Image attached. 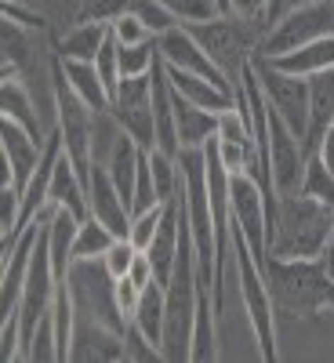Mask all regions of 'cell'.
<instances>
[{"label": "cell", "instance_id": "cell-7", "mask_svg": "<svg viewBox=\"0 0 334 363\" xmlns=\"http://www.w3.org/2000/svg\"><path fill=\"white\" fill-rule=\"evenodd\" d=\"M330 33H334V0H301V4L287 8L265 29V37H262L255 55L277 58V55H287L301 44L330 37Z\"/></svg>", "mask_w": 334, "mask_h": 363}, {"label": "cell", "instance_id": "cell-33", "mask_svg": "<svg viewBox=\"0 0 334 363\" xmlns=\"http://www.w3.org/2000/svg\"><path fill=\"white\" fill-rule=\"evenodd\" d=\"M160 4L186 26V22H204V18H215L218 11V0H160Z\"/></svg>", "mask_w": 334, "mask_h": 363}, {"label": "cell", "instance_id": "cell-29", "mask_svg": "<svg viewBox=\"0 0 334 363\" xmlns=\"http://www.w3.org/2000/svg\"><path fill=\"white\" fill-rule=\"evenodd\" d=\"M22 359H29V363H62V359H58V327H55V313H48V316L37 323L33 338H29L26 349H22Z\"/></svg>", "mask_w": 334, "mask_h": 363}, {"label": "cell", "instance_id": "cell-10", "mask_svg": "<svg viewBox=\"0 0 334 363\" xmlns=\"http://www.w3.org/2000/svg\"><path fill=\"white\" fill-rule=\"evenodd\" d=\"M251 66H255L258 84L265 91V102L277 109L301 138H306V131H309V77L284 73V69H277L262 55L251 58Z\"/></svg>", "mask_w": 334, "mask_h": 363}, {"label": "cell", "instance_id": "cell-26", "mask_svg": "<svg viewBox=\"0 0 334 363\" xmlns=\"http://www.w3.org/2000/svg\"><path fill=\"white\" fill-rule=\"evenodd\" d=\"M33 29H26L11 18L0 22V48H4V77H18V69L29 62L33 55Z\"/></svg>", "mask_w": 334, "mask_h": 363}, {"label": "cell", "instance_id": "cell-20", "mask_svg": "<svg viewBox=\"0 0 334 363\" xmlns=\"http://www.w3.org/2000/svg\"><path fill=\"white\" fill-rule=\"evenodd\" d=\"M0 116L15 120V124H22L29 135H37L40 142H48L51 131H44V120L33 106V99H29V91L18 77H0Z\"/></svg>", "mask_w": 334, "mask_h": 363}, {"label": "cell", "instance_id": "cell-1", "mask_svg": "<svg viewBox=\"0 0 334 363\" xmlns=\"http://www.w3.org/2000/svg\"><path fill=\"white\" fill-rule=\"evenodd\" d=\"M265 280L280 316L334 313V269L327 258H265Z\"/></svg>", "mask_w": 334, "mask_h": 363}, {"label": "cell", "instance_id": "cell-16", "mask_svg": "<svg viewBox=\"0 0 334 363\" xmlns=\"http://www.w3.org/2000/svg\"><path fill=\"white\" fill-rule=\"evenodd\" d=\"M164 69H167L171 87L178 91L182 99H189V102H196V106H204V109H211V113H226V109L236 106V91L218 87L215 80H207V77H200V73L174 69V66H167V62H164Z\"/></svg>", "mask_w": 334, "mask_h": 363}, {"label": "cell", "instance_id": "cell-6", "mask_svg": "<svg viewBox=\"0 0 334 363\" xmlns=\"http://www.w3.org/2000/svg\"><path fill=\"white\" fill-rule=\"evenodd\" d=\"M66 284L73 294L77 316H91V320L120 330V335L128 330L131 320L116 306V277L106 269L102 258H77L66 272Z\"/></svg>", "mask_w": 334, "mask_h": 363}, {"label": "cell", "instance_id": "cell-27", "mask_svg": "<svg viewBox=\"0 0 334 363\" xmlns=\"http://www.w3.org/2000/svg\"><path fill=\"white\" fill-rule=\"evenodd\" d=\"M131 323L142 330L149 342L160 345V335H164V284L160 280H153V284L142 291V301H138Z\"/></svg>", "mask_w": 334, "mask_h": 363}, {"label": "cell", "instance_id": "cell-17", "mask_svg": "<svg viewBox=\"0 0 334 363\" xmlns=\"http://www.w3.org/2000/svg\"><path fill=\"white\" fill-rule=\"evenodd\" d=\"M171 102H174V124H178L182 149H204L211 135H218V113L182 99L174 87H171Z\"/></svg>", "mask_w": 334, "mask_h": 363}, {"label": "cell", "instance_id": "cell-8", "mask_svg": "<svg viewBox=\"0 0 334 363\" xmlns=\"http://www.w3.org/2000/svg\"><path fill=\"white\" fill-rule=\"evenodd\" d=\"M229 222L244 233L247 247L255 251V258L265 269V258H269V207H265L262 186L247 171L229 178Z\"/></svg>", "mask_w": 334, "mask_h": 363}, {"label": "cell", "instance_id": "cell-14", "mask_svg": "<svg viewBox=\"0 0 334 363\" xmlns=\"http://www.w3.org/2000/svg\"><path fill=\"white\" fill-rule=\"evenodd\" d=\"M73 363H116L124 359V335L91 316H77L73 323V345H69Z\"/></svg>", "mask_w": 334, "mask_h": 363}, {"label": "cell", "instance_id": "cell-35", "mask_svg": "<svg viewBox=\"0 0 334 363\" xmlns=\"http://www.w3.org/2000/svg\"><path fill=\"white\" fill-rule=\"evenodd\" d=\"M128 11V0H80L77 22H113Z\"/></svg>", "mask_w": 334, "mask_h": 363}, {"label": "cell", "instance_id": "cell-37", "mask_svg": "<svg viewBox=\"0 0 334 363\" xmlns=\"http://www.w3.org/2000/svg\"><path fill=\"white\" fill-rule=\"evenodd\" d=\"M95 69H99L102 84L109 87V95H116V84H120V44L113 40V33H109V40L102 44L99 58H95Z\"/></svg>", "mask_w": 334, "mask_h": 363}, {"label": "cell", "instance_id": "cell-34", "mask_svg": "<svg viewBox=\"0 0 334 363\" xmlns=\"http://www.w3.org/2000/svg\"><path fill=\"white\" fill-rule=\"evenodd\" d=\"M164 211L167 203H157V207H149V211H138V215H131V244L135 247H149V240L157 236L160 222H164Z\"/></svg>", "mask_w": 334, "mask_h": 363}, {"label": "cell", "instance_id": "cell-31", "mask_svg": "<svg viewBox=\"0 0 334 363\" xmlns=\"http://www.w3.org/2000/svg\"><path fill=\"white\" fill-rule=\"evenodd\" d=\"M128 15H135L138 22H145V29L153 37H160V33H167V29H174V26H182L160 0H128Z\"/></svg>", "mask_w": 334, "mask_h": 363}, {"label": "cell", "instance_id": "cell-3", "mask_svg": "<svg viewBox=\"0 0 334 363\" xmlns=\"http://www.w3.org/2000/svg\"><path fill=\"white\" fill-rule=\"evenodd\" d=\"M229 236H233V262H236V291H240L244 313L251 320L255 342H258V356L265 363H277L280 359V345H277V316L280 313H277V306H272L265 269L255 258V251L247 247L244 233H240L233 222H229Z\"/></svg>", "mask_w": 334, "mask_h": 363}, {"label": "cell", "instance_id": "cell-28", "mask_svg": "<svg viewBox=\"0 0 334 363\" xmlns=\"http://www.w3.org/2000/svg\"><path fill=\"white\" fill-rule=\"evenodd\" d=\"M116 233L106 225V222H99L95 215H87L84 222H80V229H77V244H73V262L77 258H106V251L116 244Z\"/></svg>", "mask_w": 334, "mask_h": 363}, {"label": "cell", "instance_id": "cell-15", "mask_svg": "<svg viewBox=\"0 0 334 363\" xmlns=\"http://www.w3.org/2000/svg\"><path fill=\"white\" fill-rule=\"evenodd\" d=\"M87 211L99 222H106L116 236H131V203L120 196L116 182L109 178L106 164H99V160H95V171H91V182H87Z\"/></svg>", "mask_w": 334, "mask_h": 363}, {"label": "cell", "instance_id": "cell-25", "mask_svg": "<svg viewBox=\"0 0 334 363\" xmlns=\"http://www.w3.org/2000/svg\"><path fill=\"white\" fill-rule=\"evenodd\" d=\"M62 69H66L69 87L91 106V113H113V95H109V87L102 84L95 62H66L62 58Z\"/></svg>", "mask_w": 334, "mask_h": 363}, {"label": "cell", "instance_id": "cell-32", "mask_svg": "<svg viewBox=\"0 0 334 363\" xmlns=\"http://www.w3.org/2000/svg\"><path fill=\"white\" fill-rule=\"evenodd\" d=\"M164 352L157 342H149L135 323H128L124 330V363H160Z\"/></svg>", "mask_w": 334, "mask_h": 363}, {"label": "cell", "instance_id": "cell-18", "mask_svg": "<svg viewBox=\"0 0 334 363\" xmlns=\"http://www.w3.org/2000/svg\"><path fill=\"white\" fill-rule=\"evenodd\" d=\"M330 124H334V66L309 77V131H306L309 153H316Z\"/></svg>", "mask_w": 334, "mask_h": 363}, {"label": "cell", "instance_id": "cell-4", "mask_svg": "<svg viewBox=\"0 0 334 363\" xmlns=\"http://www.w3.org/2000/svg\"><path fill=\"white\" fill-rule=\"evenodd\" d=\"M186 29L196 37V44L211 55L215 62L233 84L240 80L244 66L255 58L262 37L269 22L265 18H247V15H236V11H226V15H215V18H204V22H186Z\"/></svg>", "mask_w": 334, "mask_h": 363}, {"label": "cell", "instance_id": "cell-42", "mask_svg": "<svg viewBox=\"0 0 334 363\" xmlns=\"http://www.w3.org/2000/svg\"><path fill=\"white\" fill-rule=\"evenodd\" d=\"M316 153H320V160H323V164H327V167L334 171V124L327 128V135H323V142L316 145Z\"/></svg>", "mask_w": 334, "mask_h": 363}, {"label": "cell", "instance_id": "cell-30", "mask_svg": "<svg viewBox=\"0 0 334 363\" xmlns=\"http://www.w3.org/2000/svg\"><path fill=\"white\" fill-rule=\"evenodd\" d=\"M306 196H316L323 203L334 207V171L320 160V153H309L306 160V174H301V186H298Z\"/></svg>", "mask_w": 334, "mask_h": 363}, {"label": "cell", "instance_id": "cell-24", "mask_svg": "<svg viewBox=\"0 0 334 363\" xmlns=\"http://www.w3.org/2000/svg\"><path fill=\"white\" fill-rule=\"evenodd\" d=\"M80 222H84V218H77L73 211H66V207H55L51 218L44 222L48 247H51V262H55V272H58V277H66L69 265H73V244H77Z\"/></svg>", "mask_w": 334, "mask_h": 363}, {"label": "cell", "instance_id": "cell-5", "mask_svg": "<svg viewBox=\"0 0 334 363\" xmlns=\"http://www.w3.org/2000/svg\"><path fill=\"white\" fill-rule=\"evenodd\" d=\"M51 87H55V128L62 131L66 157L73 160V167L80 171L87 186L91 171H95V116L99 113H91V106L69 87L58 55L51 58Z\"/></svg>", "mask_w": 334, "mask_h": 363}, {"label": "cell", "instance_id": "cell-39", "mask_svg": "<svg viewBox=\"0 0 334 363\" xmlns=\"http://www.w3.org/2000/svg\"><path fill=\"white\" fill-rule=\"evenodd\" d=\"M142 291H145V287H138L131 277H120V280H116V306H120V313H124L128 320H131V316H135V309H138Z\"/></svg>", "mask_w": 334, "mask_h": 363}, {"label": "cell", "instance_id": "cell-21", "mask_svg": "<svg viewBox=\"0 0 334 363\" xmlns=\"http://www.w3.org/2000/svg\"><path fill=\"white\" fill-rule=\"evenodd\" d=\"M109 40V22H73L66 37H55V55L66 62H95Z\"/></svg>", "mask_w": 334, "mask_h": 363}, {"label": "cell", "instance_id": "cell-22", "mask_svg": "<svg viewBox=\"0 0 334 363\" xmlns=\"http://www.w3.org/2000/svg\"><path fill=\"white\" fill-rule=\"evenodd\" d=\"M215 359H218V313H215V301H211V291L200 284L189 363H215Z\"/></svg>", "mask_w": 334, "mask_h": 363}, {"label": "cell", "instance_id": "cell-23", "mask_svg": "<svg viewBox=\"0 0 334 363\" xmlns=\"http://www.w3.org/2000/svg\"><path fill=\"white\" fill-rule=\"evenodd\" d=\"M277 69L284 73H294V77H313V73H323L334 66V33L330 37H320V40H309V44H301L287 55H277V58H269Z\"/></svg>", "mask_w": 334, "mask_h": 363}, {"label": "cell", "instance_id": "cell-40", "mask_svg": "<svg viewBox=\"0 0 334 363\" xmlns=\"http://www.w3.org/2000/svg\"><path fill=\"white\" fill-rule=\"evenodd\" d=\"M0 11H4V18H11V22L26 26V29H40V26H44V18H40L37 11L26 8V0H4V4H0Z\"/></svg>", "mask_w": 334, "mask_h": 363}, {"label": "cell", "instance_id": "cell-9", "mask_svg": "<svg viewBox=\"0 0 334 363\" xmlns=\"http://www.w3.org/2000/svg\"><path fill=\"white\" fill-rule=\"evenodd\" d=\"M113 116L120 131H128L145 153L157 149V120H153V69L142 77H120L113 95Z\"/></svg>", "mask_w": 334, "mask_h": 363}, {"label": "cell", "instance_id": "cell-36", "mask_svg": "<svg viewBox=\"0 0 334 363\" xmlns=\"http://www.w3.org/2000/svg\"><path fill=\"white\" fill-rule=\"evenodd\" d=\"M138 251H142V247H135V244H131V236H120L116 244L106 251V258H102V262H106V269L113 272V277L120 280V277H128V272H131V265H135Z\"/></svg>", "mask_w": 334, "mask_h": 363}, {"label": "cell", "instance_id": "cell-2", "mask_svg": "<svg viewBox=\"0 0 334 363\" xmlns=\"http://www.w3.org/2000/svg\"><path fill=\"white\" fill-rule=\"evenodd\" d=\"M330 229H334V207L306 196L301 189L280 193L277 200V218L269 233V255L277 258H323L330 247Z\"/></svg>", "mask_w": 334, "mask_h": 363}, {"label": "cell", "instance_id": "cell-11", "mask_svg": "<svg viewBox=\"0 0 334 363\" xmlns=\"http://www.w3.org/2000/svg\"><path fill=\"white\" fill-rule=\"evenodd\" d=\"M306 160H309L306 138H301L287 120L269 106V171H272V186H277V193H294L301 186Z\"/></svg>", "mask_w": 334, "mask_h": 363}, {"label": "cell", "instance_id": "cell-43", "mask_svg": "<svg viewBox=\"0 0 334 363\" xmlns=\"http://www.w3.org/2000/svg\"><path fill=\"white\" fill-rule=\"evenodd\" d=\"M218 11H222V15L229 11V0H218Z\"/></svg>", "mask_w": 334, "mask_h": 363}, {"label": "cell", "instance_id": "cell-13", "mask_svg": "<svg viewBox=\"0 0 334 363\" xmlns=\"http://www.w3.org/2000/svg\"><path fill=\"white\" fill-rule=\"evenodd\" d=\"M157 48H160V58H164L167 66L200 73V77H207V80H215L218 87H229V91H233V80H229L215 62H211V55L196 44V37L189 33L186 26H174V29H167V33H160V37H157Z\"/></svg>", "mask_w": 334, "mask_h": 363}, {"label": "cell", "instance_id": "cell-12", "mask_svg": "<svg viewBox=\"0 0 334 363\" xmlns=\"http://www.w3.org/2000/svg\"><path fill=\"white\" fill-rule=\"evenodd\" d=\"M48 142H40L37 135H29L22 124L0 116V160H4V186H15L18 193L26 189V182L33 178V171L40 167Z\"/></svg>", "mask_w": 334, "mask_h": 363}, {"label": "cell", "instance_id": "cell-19", "mask_svg": "<svg viewBox=\"0 0 334 363\" xmlns=\"http://www.w3.org/2000/svg\"><path fill=\"white\" fill-rule=\"evenodd\" d=\"M48 203L51 207H66L73 211L77 218H87V186L80 171L73 167V160L66 157V145H62V157L55 160V174H51V189H48Z\"/></svg>", "mask_w": 334, "mask_h": 363}, {"label": "cell", "instance_id": "cell-38", "mask_svg": "<svg viewBox=\"0 0 334 363\" xmlns=\"http://www.w3.org/2000/svg\"><path fill=\"white\" fill-rule=\"evenodd\" d=\"M109 33H113L116 44H142V40H153V33L145 29V22H138V18L128 15V11L109 22Z\"/></svg>", "mask_w": 334, "mask_h": 363}, {"label": "cell", "instance_id": "cell-41", "mask_svg": "<svg viewBox=\"0 0 334 363\" xmlns=\"http://www.w3.org/2000/svg\"><path fill=\"white\" fill-rule=\"evenodd\" d=\"M272 0H229V11L236 15H247V18H265Z\"/></svg>", "mask_w": 334, "mask_h": 363}]
</instances>
